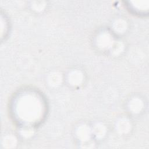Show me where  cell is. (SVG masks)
<instances>
[{"mask_svg": "<svg viewBox=\"0 0 149 149\" xmlns=\"http://www.w3.org/2000/svg\"><path fill=\"white\" fill-rule=\"evenodd\" d=\"M18 107L19 113L22 118L29 120H33L38 117L40 113V103L37 98L34 97H26L21 100Z\"/></svg>", "mask_w": 149, "mask_h": 149, "instance_id": "6da1fadb", "label": "cell"}]
</instances>
